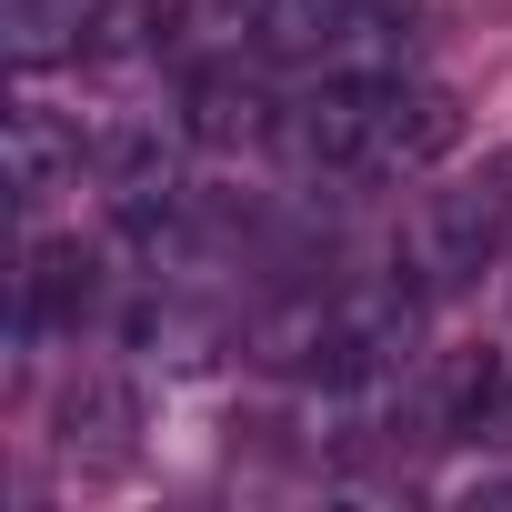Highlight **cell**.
I'll return each mask as SVG.
<instances>
[{
  "label": "cell",
  "instance_id": "cell-4",
  "mask_svg": "<svg viewBox=\"0 0 512 512\" xmlns=\"http://www.w3.org/2000/svg\"><path fill=\"white\" fill-rule=\"evenodd\" d=\"M51 452L71 472H131L141 462V382L111 372V362H71L61 392H51Z\"/></svg>",
  "mask_w": 512,
  "mask_h": 512
},
{
  "label": "cell",
  "instance_id": "cell-7",
  "mask_svg": "<svg viewBox=\"0 0 512 512\" xmlns=\"http://www.w3.org/2000/svg\"><path fill=\"white\" fill-rule=\"evenodd\" d=\"M71 181H81V121H61L51 101H21L11 111V191H21V211H51Z\"/></svg>",
  "mask_w": 512,
  "mask_h": 512
},
{
  "label": "cell",
  "instance_id": "cell-6",
  "mask_svg": "<svg viewBox=\"0 0 512 512\" xmlns=\"http://www.w3.org/2000/svg\"><path fill=\"white\" fill-rule=\"evenodd\" d=\"M502 432H512L502 352H452L422 372V442H502Z\"/></svg>",
  "mask_w": 512,
  "mask_h": 512
},
{
  "label": "cell",
  "instance_id": "cell-2",
  "mask_svg": "<svg viewBox=\"0 0 512 512\" xmlns=\"http://www.w3.org/2000/svg\"><path fill=\"white\" fill-rule=\"evenodd\" d=\"M502 262H512V151H492V161L432 181V191L412 201L402 241H392V272H402L422 302H452V292H472V282L502 272Z\"/></svg>",
  "mask_w": 512,
  "mask_h": 512
},
{
  "label": "cell",
  "instance_id": "cell-8",
  "mask_svg": "<svg viewBox=\"0 0 512 512\" xmlns=\"http://www.w3.org/2000/svg\"><path fill=\"white\" fill-rule=\"evenodd\" d=\"M111 0H11V61L21 71H51V61H91V31H101Z\"/></svg>",
  "mask_w": 512,
  "mask_h": 512
},
{
  "label": "cell",
  "instance_id": "cell-3",
  "mask_svg": "<svg viewBox=\"0 0 512 512\" xmlns=\"http://www.w3.org/2000/svg\"><path fill=\"white\" fill-rule=\"evenodd\" d=\"M91 322H101V251L31 231L21 241V272H11V352L31 362L51 342H81Z\"/></svg>",
  "mask_w": 512,
  "mask_h": 512
},
{
  "label": "cell",
  "instance_id": "cell-1",
  "mask_svg": "<svg viewBox=\"0 0 512 512\" xmlns=\"http://www.w3.org/2000/svg\"><path fill=\"white\" fill-rule=\"evenodd\" d=\"M272 141L302 181H422L462 141V111L422 71H312L282 91Z\"/></svg>",
  "mask_w": 512,
  "mask_h": 512
},
{
  "label": "cell",
  "instance_id": "cell-5",
  "mask_svg": "<svg viewBox=\"0 0 512 512\" xmlns=\"http://www.w3.org/2000/svg\"><path fill=\"white\" fill-rule=\"evenodd\" d=\"M422 0H322L312 71H422Z\"/></svg>",
  "mask_w": 512,
  "mask_h": 512
}]
</instances>
